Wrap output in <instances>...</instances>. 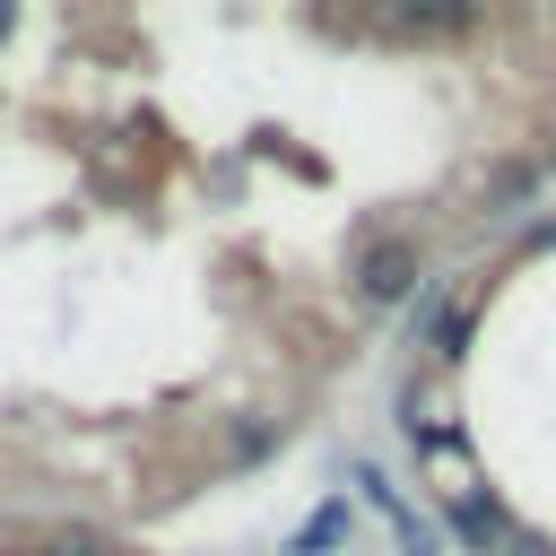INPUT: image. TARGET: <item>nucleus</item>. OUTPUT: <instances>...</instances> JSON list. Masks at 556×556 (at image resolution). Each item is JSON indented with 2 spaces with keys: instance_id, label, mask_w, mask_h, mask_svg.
Instances as JSON below:
<instances>
[{
  "instance_id": "obj_1",
  "label": "nucleus",
  "mask_w": 556,
  "mask_h": 556,
  "mask_svg": "<svg viewBox=\"0 0 556 556\" xmlns=\"http://www.w3.org/2000/svg\"><path fill=\"white\" fill-rule=\"evenodd\" d=\"M356 287H365L374 304H400V295L417 287V252H408V243H374L365 269H356Z\"/></svg>"
},
{
  "instance_id": "obj_2",
  "label": "nucleus",
  "mask_w": 556,
  "mask_h": 556,
  "mask_svg": "<svg viewBox=\"0 0 556 556\" xmlns=\"http://www.w3.org/2000/svg\"><path fill=\"white\" fill-rule=\"evenodd\" d=\"M356 486H365V495H374V504L391 513V530H400V547H408V556H443V530H434L426 513H408V504H400V495L382 486V469H356Z\"/></svg>"
},
{
  "instance_id": "obj_3",
  "label": "nucleus",
  "mask_w": 556,
  "mask_h": 556,
  "mask_svg": "<svg viewBox=\"0 0 556 556\" xmlns=\"http://www.w3.org/2000/svg\"><path fill=\"white\" fill-rule=\"evenodd\" d=\"M452 530H460L469 547H513V539H521V530H513L495 504H478V495H469V504H452Z\"/></svg>"
},
{
  "instance_id": "obj_4",
  "label": "nucleus",
  "mask_w": 556,
  "mask_h": 556,
  "mask_svg": "<svg viewBox=\"0 0 556 556\" xmlns=\"http://www.w3.org/2000/svg\"><path fill=\"white\" fill-rule=\"evenodd\" d=\"M469 9H382V35H460Z\"/></svg>"
},
{
  "instance_id": "obj_5",
  "label": "nucleus",
  "mask_w": 556,
  "mask_h": 556,
  "mask_svg": "<svg viewBox=\"0 0 556 556\" xmlns=\"http://www.w3.org/2000/svg\"><path fill=\"white\" fill-rule=\"evenodd\" d=\"M339 530H348V504H321V513H313V521L295 530V547H287V556H313V547H330Z\"/></svg>"
},
{
  "instance_id": "obj_6",
  "label": "nucleus",
  "mask_w": 556,
  "mask_h": 556,
  "mask_svg": "<svg viewBox=\"0 0 556 556\" xmlns=\"http://www.w3.org/2000/svg\"><path fill=\"white\" fill-rule=\"evenodd\" d=\"M52 556H113V547H104V539H96V530H70V539H61V547H52Z\"/></svg>"
},
{
  "instance_id": "obj_7",
  "label": "nucleus",
  "mask_w": 556,
  "mask_h": 556,
  "mask_svg": "<svg viewBox=\"0 0 556 556\" xmlns=\"http://www.w3.org/2000/svg\"><path fill=\"white\" fill-rule=\"evenodd\" d=\"M9 26H17V17H9V9H0V35H9Z\"/></svg>"
}]
</instances>
